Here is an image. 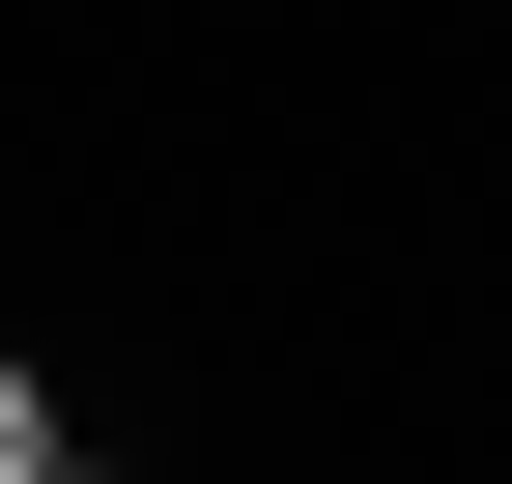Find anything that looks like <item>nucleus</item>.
Listing matches in <instances>:
<instances>
[{"instance_id":"obj_1","label":"nucleus","mask_w":512,"mask_h":484,"mask_svg":"<svg viewBox=\"0 0 512 484\" xmlns=\"http://www.w3.org/2000/svg\"><path fill=\"white\" fill-rule=\"evenodd\" d=\"M0 484H57V399H29V371H0Z\"/></svg>"}]
</instances>
